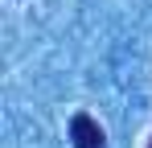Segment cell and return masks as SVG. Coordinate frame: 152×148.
<instances>
[{"mask_svg": "<svg viewBox=\"0 0 152 148\" xmlns=\"http://www.w3.org/2000/svg\"><path fill=\"white\" fill-rule=\"evenodd\" d=\"M70 140H74V148H103V127L86 111H78L70 119Z\"/></svg>", "mask_w": 152, "mask_h": 148, "instance_id": "6da1fadb", "label": "cell"}, {"mask_svg": "<svg viewBox=\"0 0 152 148\" xmlns=\"http://www.w3.org/2000/svg\"><path fill=\"white\" fill-rule=\"evenodd\" d=\"M148 148H152V144H148Z\"/></svg>", "mask_w": 152, "mask_h": 148, "instance_id": "7a4b0ae2", "label": "cell"}]
</instances>
